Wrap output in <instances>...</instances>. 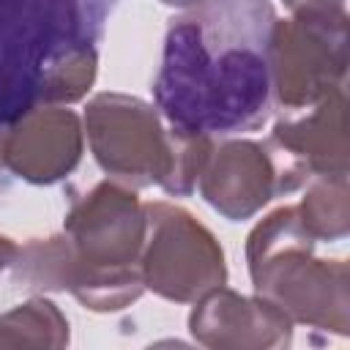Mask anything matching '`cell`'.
I'll return each instance as SVG.
<instances>
[{
    "mask_svg": "<svg viewBox=\"0 0 350 350\" xmlns=\"http://www.w3.org/2000/svg\"><path fill=\"white\" fill-rule=\"evenodd\" d=\"M16 252H19V246H16L8 235H0V273H3L5 268H11V262H14Z\"/></svg>",
    "mask_w": 350,
    "mask_h": 350,
    "instance_id": "obj_17",
    "label": "cell"
},
{
    "mask_svg": "<svg viewBox=\"0 0 350 350\" xmlns=\"http://www.w3.org/2000/svg\"><path fill=\"white\" fill-rule=\"evenodd\" d=\"M189 331L211 350H279L293 342V320L273 301L224 284L194 301Z\"/></svg>",
    "mask_w": 350,
    "mask_h": 350,
    "instance_id": "obj_10",
    "label": "cell"
},
{
    "mask_svg": "<svg viewBox=\"0 0 350 350\" xmlns=\"http://www.w3.org/2000/svg\"><path fill=\"white\" fill-rule=\"evenodd\" d=\"M112 3L115 0H74V5H77V11H79L90 36H98V27H101L107 11L112 8Z\"/></svg>",
    "mask_w": 350,
    "mask_h": 350,
    "instance_id": "obj_15",
    "label": "cell"
},
{
    "mask_svg": "<svg viewBox=\"0 0 350 350\" xmlns=\"http://www.w3.org/2000/svg\"><path fill=\"white\" fill-rule=\"evenodd\" d=\"M164 5H172V8H191V5H197L200 0H161Z\"/></svg>",
    "mask_w": 350,
    "mask_h": 350,
    "instance_id": "obj_18",
    "label": "cell"
},
{
    "mask_svg": "<svg viewBox=\"0 0 350 350\" xmlns=\"http://www.w3.org/2000/svg\"><path fill=\"white\" fill-rule=\"evenodd\" d=\"M85 148L82 118L63 104H33L0 131V167L49 186L77 170Z\"/></svg>",
    "mask_w": 350,
    "mask_h": 350,
    "instance_id": "obj_9",
    "label": "cell"
},
{
    "mask_svg": "<svg viewBox=\"0 0 350 350\" xmlns=\"http://www.w3.org/2000/svg\"><path fill=\"white\" fill-rule=\"evenodd\" d=\"M74 0H0V131L41 104L46 63L66 44L88 41Z\"/></svg>",
    "mask_w": 350,
    "mask_h": 350,
    "instance_id": "obj_5",
    "label": "cell"
},
{
    "mask_svg": "<svg viewBox=\"0 0 350 350\" xmlns=\"http://www.w3.org/2000/svg\"><path fill=\"white\" fill-rule=\"evenodd\" d=\"M284 5L293 14L304 11H328V8H345V0H284Z\"/></svg>",
    "mask_w": 350,
    "mask_h": 350,
    "instance_id": "obj_16",
    "label": "cell"
},
{
    "mask_svg": "<svg viewBox=\"0 0 350 350\" xmlns=\"http://www.w3.org/2000/svg\"><path fill=\"white\" fill-rule=\"evenodd\" d=\"M314 238L295 205L262 216L246 238V265L257 295L273 301L293 325L350 334V265L314 257Z\"/></svg>",
    "mask_w": 350,
    "mask_h": 350,
    "instance_id": "obj_4",
    "label": "cell"
},
{
    "mask_svg": "<svg viewBox=\"0 0 350 350\" xmlns=\"http://www.w3.org/2000/svg\"><path fill=\"white\" fill-rule=\"evenodd\" d=\"M271 0H200L170 22L156 109L191 134L254 131L271 107Z\"/></svg>",
    "mask_w": 350,
    "mask_h": 350,
    "instance_id": "obj_1",
    "label": "cell"
},
{
    "mask_svg": "<svg viewBox=\"0 0 350 350\" xmlns=\"http://www.w3.org/2000/svg\"><path fill=\"white\" fill-rule=\"evenodd\" d=\"M139 273L145 290L175 304H194L227 282L216 235L194 213L167 200L145 202Z\"/></svg>",
    "mask_w": 350,
    "mask_h": 350,
    "instance_id": "obj_7",
    "label": "cell"
},
{
    "mask_svg": "<svg viewBox=\"0 0 350 350\" xmlns=\"http://www.w3.org/2000/svg\"><path fill=\"white\" fill-rule=\"evenodd\" d=\"M304 227L314 241H339L350 232V189L347 175H314L295 205Z\"/></svg>",
    "mask_w": 350,
    "mask_h": 350,
    "instance_id": "obj_12",
    "label": "cell"
},
{
    "mask_svg": "<svg viewBox=\"0 0 350 350\" xmlns=\"http://www.w3.org/2000/svg\"><path fill=\"white\" fill-rule=\"evenodd\" d=\"M96 164L115 180L142 189L159 186L172 197L194 191L213 150V137L164 126L161 112L126 93H98L82 118Z\"/></svg>",
    "mask_w": 350,
    "mask_h": 350,
    "instance_id": "obj_3",
    "label": "cell"
},
{
    "mask_svg": "<svg viewBox=\"0 0 350 350\" xmlns=\"http://www.w3.org/2000/svg\"><path fill=\"white\" fill-rule=\"evenodd\" d=\"M347 93L345 85L323 101L306 107V115L279 120L268 137L276 153L306 183L314 175H347Z\"/></svg>",
    "mask_w": 350,
    "mask_h": 350,
    "instance_id": "obj_11",
    "label": "cell"
},
{
    "mask_svg": "<svg viewBox=\"0 0 350 350\" xmlns=\"http://www.w3.org/2000/svg\"><path fill=\"white\" fill-rule=\"evenodd\" d=\"M98 55L88 41L66 44L52 55L41 82V104H74L88 96L96 82Z\"/></svg>",
    "mask_w": 350,
    "mask_h": 350,
    "instance_id": "obj_14",
    "label": "cell"
},
{
    "mask_svg": "<svg viewBox=\"0 0 350 350\" xmlns=\"http://www.w3.org/2000/svg\"><path fill=\"white\" fill-rule=\"evenodd\" d=\"M271 96L298 112L345 85L347 79V14L345 8L304 11L276 19L268 38Z\"/></svg>",
    "mask_w": 350,
    "mask_h": 350,
    "instance_id": "obj_6",
    "label": "cell"
},
{
    "mask_svg": "<svg viewBox=\"0 0 350 350\" xmlns=\"http://www.w3.org/2000/svg\"><path fill=\"white\" fill-rule=\"evenodd\" d=\"M142 241L145 202L107 178L74 200L60 235L19 246L11 273L25 290H68L85 309L120 312L145 293Z\"/></svg>",
    "mask_w": 350,
    "mask_h": 350,
    "instance_id": "obj_2",
    "label": "cell"
},
{
    "mask_svg": "<svg viewBox=\"0 0 350 350\" xmlns=\"http://www.w3.org/2000/svg\"><path fill=\"white\" fill-rule=\"evenodd\" d=\"M68 320L44 295L0 314V347H66Z\"/></svg>",
    "mask_w": 350,
    "mask_h": 350,
    "instance_id": "obj_13",
    "label": "cell"
},
{
    "mask_svg": "<svg viewBox=\"0 0 350 350\" xmlns=\"http://www.w3.org/2000/svg\"><path fill=\"white\" fill-rule=\"evenodd\" d=\"M197 186L213 211L230 221H243L262 211L273 197L304 186V180L271 142L224 139L219 145L213 142Z\"/></svg>",
    "mask_w": 350,
    "mask_h": 350,
    "instance_id": "obj_8",
    "label": "cell"
}]
</instances>
